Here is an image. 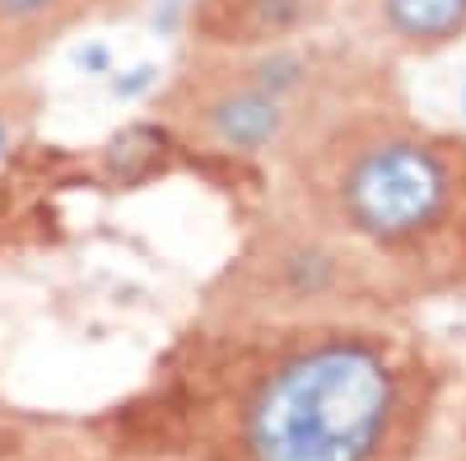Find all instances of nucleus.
<instances>
[{
	"mask_svg": "<svg viewBox=\"0 0 466 461\" xmlns=\"http://www.w3.org/2000/svg\"><path fill=\"white\" fill-rule=\"evenodd\" d=\"M10 456H15V434L0 425V461H10Z\"/></svg>",
	"mask_w": 466,
	"mask_h": 461,
	"instance_id": "1a4fd4ad",
	"label": "nucleus"
},
{
	"mask_svg": "<svg viewBox=\"0 0 466 461\" xmlns=\"http://www.w3.org/2000/svg\"><path fill=\"white\" fill-rule=\"evenodd\" d=\"M131 10H140V0H0V80H19V70L43 61L70 33Z\"/></svg>",
	"mask_w": 466,
	"mask_h": 461,
	"instance_id": "0eeeda50",
	"label": "nucleus"
},
{
	"mask_svg": "<svg viewBox=\"0 0 466 461\" xmlns=\"http://www.w3.org/2000/svg\"><path fill=\"white\" fill-rule=\"evenodd\" d=\"M461 461H466V429H461Z\"/></svg>",
	"mask_w": 466,
	"mask_h": 461,
	"instance_id": "9d476101",
	"label": "nucleus"
},
{
	"mask_svg": "<svg viewBox=\"0 0 466 461\" xmlns=\"http://www.w3.org/2000/svg\"><path fill=\"white\" fill-rule=\"evenodd\" d=\"M350 24L392 61L439 56L466 43V0H350Z\"/></svg>",
	"mask_w": 466,
	"mask_h": 461,
	"instance_id": "423d86ee",
	"label": "nucleus"
},
{
	"mask_svg": "<svg viewBox=\"0 0 466 461\" xmlns=\"http://www.w3.org/2000/svg\"><path fill=\"white\" fill-rule=\"evenodd\" d=\"M448 368L392 317L215 322L182 387L197 461H415Z\"/></svg>",
	"mask_w": 466,
	"mask_h": 461,
	"instance_id": "f257e3e1",
	"label": "nucleus"
},
{
	"mask_svg": "<svg viewBox=\"0 0 466 461\" xmlns=\"http://www.w3.org/2000/svg\"><path fill=\"white\" fill-rule=\"evenodd\" d=\"M340 0H191L187 37L206 52H261L327 33Z\"/></svg>",
	"mask_w": 466,
	"mask_h": 461,
	"instance_id": "39448f33",
	"label": "nucleus"
},
{
	"mask_svg": "<svg viewBox=\"0 0 466 461\" xmlns=\"http://www.w3.org/2000/svg\"><path fill=\"white\" fill-rule=\"evenodd\" d=\"M345 5H350V0H345Z\"/></svg>",
	"mask_w": 466,
	"mask_h": 461,
	"instance_id": "9b49d317",
	"label": "nucleus"
},
{
	"mask_svg": "<svg viewBox=\"0 0 466 461\" xmlns=\"http://www.w3.org/2000/svg\"><path fill=\"white\" fill-rule=\"evenodd\" d=\"M280 177L285 201L364 252L406 303L466 289V131L382 103L327 131Z\"/></svg>",
	"mask_w": 466,
	"mask_h": 461,
	"instance_id": "f03ea898",
	"label": "nucleus"
},
{
	"mask_svg": "<svg viewBox=\"0 0 466 461\" xmlns=\"http://www.w3.org/2000/svg\"><path fill=\"white\" fill-rule=\"evenodd\" d=\"M406 103L397 61L360 37H299L261 52L191 47L154 98L173 135L233 164L285 168L355 112Z\"/></svg>",
	"mask_w": 466,
	"mask_h": 461,
	"instance_id": "7ed1b4c3",
	"label": "nucleus"
},
{
	"mask_svg": "<svg viewBox=\"0 0 466 461\" xmlns=\"http://www.w3.org/2000/svg\"><path fill=\"white\" fill-rule=\"evenodd\" d=\"M37 112V94L19 80H0V164L15 154V145L24 140L28 122Z\"/></svg>",
	"mask_w": 466,
	"mask_h": 461,
	"instance_id": "6e6552de",
	"label": "nucleus"
},
{
	"mask_svg": "<svg viewBox=\"0 0 466 461\" xmlns=\"http://www.w3.org/2000/svg\"><path fill=\"white\" fill-rule=\"evenodd\" d=\"M406 298L378 266L299 205H280L248 228L210 289L206 317L215 322H331V317H392Z\"/></svg>",
	"mask_w": 466,
	"mask_h": 461,
	"instance_id": "20e7f679",
	"label": "nucleus"
}]
</instances>
